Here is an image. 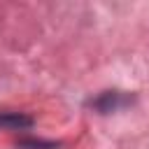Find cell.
Instances as JSON below:
<instances>
[{
	"label": "cell",
	"instance_id": "6da1fadb",
	"mask_svg": "<svg viewBox=\"0 0 149 149\" xmlns=\"http://www.w3.org/2000/svg\"><path fill=\"white\" fill-rule=\"evenodd\" d=\"M28 126H30V119H28V116H19V114H0V128L19 130V128H28Z\"/></svg>",
	"mask_w": 149,
	"mask_h": 149
}]
</instances>
